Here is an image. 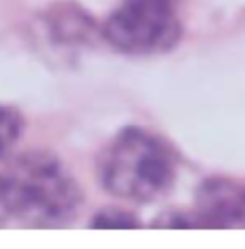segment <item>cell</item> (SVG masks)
I'll use <instances>...</instances> for the list:
<instances>
[{"instance_id": "obj_7", "label": "cell", "mask_w": 245, "mask_h": 249, "mask_svg": "<svg viewBox=\"0 0 245 249\" xmlns=\"http://www.w3.org/2000/svg\"><path fill=\"white\" fill-rule=\"evenodd\" d=\"M13 216V201H11V188H9L7 175H0V225L11 223Z\"/></svg>"}, {"instance_id": "obj_3", "label": "cell", "mask_w": 245, "mask_h": 249, "mask_svg": "<svg viewBox=\"0 0 245 249\" xmlns=\"http://www.w3.org/2000/svg\"><path fill=\"white\" fill-rule=\"evenodd\" d=\"M103 39L127 55L167 53L180 42L182 20L177 2L169 0H125L103 22Z\"/></svg>"}, {"instance_id": "obj_5", "label": "cell", "mask_w": 245, "mask_h": 249, "mask_svg": "<svg viewBox=\"0 0 245 249\" xmlns=\"http://www.w3.org/2000/svg\"><path fill=\"white\" fill-rule=\"evenodd\" d=\"M24 131V118L18 109L0 105V160L13 149L18 138Z\"/></svg>"}, {"instance_id": "obj_4", "label": "cell", "mask_w": 245, "mask_h": 249, "mask_svg": "<svg viewBox=\"0 0 245 249\" xmlns=\"http://www.w3.org/2000/svg\"><path fill=\"white\" fill-rule=\"evenodd\" d=\"M195 214L202 228L245 225V190L224 177L206 179L197 190Z\"/></svg>"}, {"instance_id": "obj_8", "label": "cell", "mask_w": 245, "mask_h": 249, "mask_svg": "<svg viewBox=\"0 0 245 249\" xmlns=\"http://www.w3.org/2000/svg\"><path fill=\"white\" fill-rule=\"evenodd\" d=\"M169 2H180V0H169Z\"/></svg>"}, {"instance_id": "obj_1", "label": "cell", "mask_w": 245, "mask_h": 249, "mask_svg": "<svg viewBox=\"0 0 245 249\" xmlns=\"http://www.w3.org/2000/svg\"><path fill=\"white\" fill-rule=\"evenodd\" d=\"M99 181L114 197L149 203L169 193L175 181L173 149L151 131L125 127L99 158Z\"/></svg>"}, {"instance_id": "obj_2", "label": "cell", "mask_w": 245, "mask_h": 249, "mask_svg": "<svg viewBox=\"0 0 245 249\" xmlns=\"http://www.w3.org/2000/svg\"><path fill=\"white\" fill-rule=\"evenodd\" d=\"M13 216L26 228H61L77 216L83 193L61 160L46 151L18 155L7 166Z\"/></svg>"}, {"instance_id": "obj_6", "label": "cell", "mask_w": 245, "mask_h": 249, "mask_svg": "<svg viewBox=\"0 0 245 249\" xmlns=\"http://www.w3.org/2000/svg\"><path fill=\"white\" fill-rule=\"evenodd\" d=\"M90 228H94V230H129V228H140V221H138L132 212L123 210V208H103V210H99L92 216Z\"/></svg>"}]
</instances>
